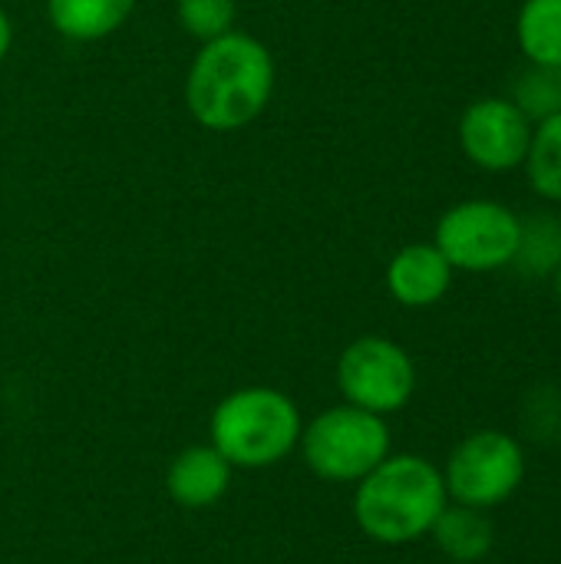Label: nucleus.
<instances>
[{
    "label": "nucleus",
    "mask_w": 561,
    "mask_h": 564,
    "mask_svg": "<svg viewBox=\"0 0 561 564\" xmlns=\"http://www.w3.org/2000/svg\"><path fill=\"white\" fill-rule=\"evenodd\" d=\"M271 50L241 30L198 46L185 76V106L208 132H235L255 122L274 96Z\"/></svg>",
    "instance_id": "obj_1"
},
{
    "label": "nucleus",
    "mask_w": 561,
    "mask_h": 564,
    "mask_svg": "<svg viewBox=\"0 0 561 564\" xmlns=\"http://www.w3.org/2000/svg\"><path fill=\"white\" fill-rule=\"evenodd\" d=\"M446 506L443 473L413 453L387 456L354 492V519L360 532L380 545H407L430 535Z\"/></svg>",
    "instance_id": "obj_2"
},
{
    "label": "nucleus",
    "mask_w": 561,
    "mask_h": 564,
    "mask_svg": "<svg viewBox=\"0 0 561 564\" xmlns=\"http://www.w3.org/2000/svg\"><path fill=\"white\" fill-rule=\"evenodd\" d=\"M301 413L294 400L271 387L228 393L208 423L212 446L235 469H265L288 459L301 443Z\"/></svg>",
    "instance_id": "obj_3"
},
{
    "label": "nucleus",
    "mask_w": 561,
    "mask_h": 564,
    "mask_svg": "<svg viewBox=\"0 0 561 564\" xmlns=\"http://www.w3.org/2000/svg\"><path fill=\"white\" fill-rule=\"evenodd\" d=\"M298 446L314 476L327 482H360L390 456V430L384 416L341 403L314 416L301 430Z\"/></svg>",
    "instance_id": "obj_4"
},
{
    "label": "nucleus",
    "mask_w": 561,
    "mask_h": 564,
    "mask_svg": "<svg viewBox=\"0 0 561 564\" xmlns=\"http://www.w3.org/2000/svg\"><path fill=\"white\" fill-rule=\"evenodd\" d=\"M522 241V218L493 198H470L443 212L433 245L453 264V271L486 274L516 264Z\"/></svg>",
    "instance_id": "obj_5"
},
{
    "label": "nucleus",
    "mask_w": 561,
    "mask_h": 564,
    "mask_svg": "<svg viewBox=\"0 0 561 564\" xmlns=\"http://www.w3.org/2000/svg\"><path fill=\"white\" fill-rule=\"evenodd\" d=\"M526 476L522 446L499 430H479L466 436L446 459V496L460 506L493 509L516 496Z\"/></svg>",
    "instance_id": "obj_6"
},
{
    "label": "nucleus",
    "mask_w": 561,
    "mask_h": 564,
    "mask_svg": "<svg viewBox=\"0 0 561 564\" xmlns=\"http://www.w3.org/2000/svg\"><path fill=\"white\" fill-rule=\"evenodd\" d=\"M337 387L350 406L390 416L410 403L417 390V367L390 337H357L337 360Z\"/></svg>",
    "instance_id": "obj_7"
},
{
    "label": "nucleus",
    "mask_w": 561,
    "mask_h": 564,
    "mask_svg": "<svg viewBox=\"0 0 561 564\" xmlns=\"http://www.w3.org/2000/svg\"><path fill=\"white\" fill-rule=\"evenodd\" d=\"M529 116L509 96H486L466 106L460 119V149L483 172H513L526 162L532 142Z\"/></svg>",
    "instance_id": "obj_8"
},
{
    "label": "nucleus",
    "mask_w": 561,
    "mask_h": 564,
    "mask_svg": "<svg viewBox=\"0 0 561 564\" xmlns=\"http://www.w3.org/2000/svg\"><path fill=\"white\" fill-rule=\"evenodd\" d=\"M453 284V264L430 241L400 248L387 264V291L403 307H433Z\"/></svg>",
    "instance_id": "obj_9"
},
{
    "label": "nucleus",
    "mask_w": 561,
    "mask_h": 564,
    "mask_svg": "<svg viewBox=\"0 0 561 564\" xmlns=\"http://www.w3.org/2000/svg\"><path fill=\"white\" fill-rule=\"evenodd\" d=\"M231 463L208 443L182 449L165 473V489L175 506L182 509H208L215 506L231 486Z\"/></svg>",
    "instance_id": "obj_10"
},
{
    "label": "nucleus",
    "mask_w": 561,
    "mask_h": 564,
    "mask_svg": "<svg viewBox=\"0 0 561 564\" xmlns=\"http://www.w3.org/2000/svg\"><path fill=\"white\" fill-rule=\"evenodd\" d=\"M136 0H46L50 26L76 43H96L112 36L132 17Z\"/></svg>",
    "instance_id": "obj_11"
},
{
    "label": "nucleus",
    "mask_w": 561,
    "mask_h": 564,
    "mask_svg": "<svg viewBox=\"0 0 561 564\" xmlns=\"http://www.w3.org/2000/svg\"><path fill=\"white\" fill-rule=\"evenodd\" d=\"M430 535L436 539L443 555H450L453 562L460 564H473L486 558L493 552V542H496V529L486 519V509H473V506H460V502L446 506L440 512Z\"/></svg>",
    "instance_id": "obj_12"
},
{
    "label": "nucleus",
    "mask_w": 561,
    "mask_h": 564,
    "mask_svg": "<svg viewBox=\"0 0 561 564\" xmlns=\"http://www.w3.org/2000/svg\"><path fill=\"white\" fill-rule=\"evenodd\" d=\"M516 40L529 63L561 66V0H522Z\"/></svg>",
    "instance_id": "obj_13"
},
{
    "label": "nucleus",
    "mask_w": 561,
    "mask_h": 564,
    "mask_svg": "<svg viewBox=\"0 0 561 564\" xmlns=\"http://www.w3.org/2000/svg\"><path fill=\"white\" fill-rule=\"evenodd\" d=\"M522 169L536 195L561 205V112L532 126V142Z\"/></svg>",
    "instance_id": "obj_14"
},
{
    "label": "nucleus",
    "mask_w": 561,
    "mask_h": 564,
    "mask_svg": "<svg viewBox=\"0 0 561 564\" xmlns=\"http://www.w3.org/2000/svg\"><path fill=\"white\" fill-rule=\"evenodd\" d=\"M509 99L529 116V122H542V119H549V116H559L561 66H539V63H529V66L522 69V76L516 79Z\"/></svg>",
    "instance_id": "obj_15"
},
{
    "label": "nucleus",
    "mask_w": 561,
    "mask_h": 564,
    "mask_svg": "<svg viewBox=\"0 0 561 564\" xmlns=\"http://www.w3.org/2000/svg\"><path fill=\"white\" fill-rule=\"evenodd\" d=\"M175 20L188 36L208 43L235 30L238 0H175Z\"/></svg>",
    "instance_id": "obj_16"
},
{
    "label": "nucleus",
    "mask_w": 561,
    "mask_h": 564,
    "mask_svg": "<svg viewBox=\"0 0 561 564\" xmlns=\"http://www.w3.org/2000/svg\"><path fill=\"white\" fill-rule=\"evenodd\" d=\"M516 261L529 274H549L561 264V225L555 218L522 221V241Z\"/></svg>",
    "instance_id": "obj_17"
},
{
    "label": "nucleus",
    "mask_w": 561,
    "mask_h": 564,
    "mask_svg": "<svg viewBox=\"0 0 561 564\" xmlns=\"http://www.w3.org/2000/svg\"><path fill=\"white\" fill-rule=\"evenodd\" d=\"M10 43H13V26H10V17H7L3 7H0V63H3V56L10 53Z\"/></svg>",
    "instance_id": "obj_18"
}]
</instances>
